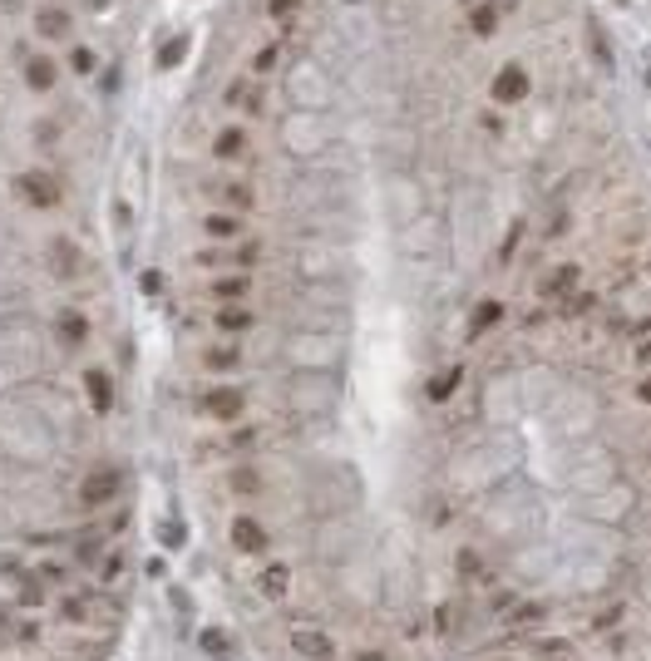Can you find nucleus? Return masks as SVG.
I'll return each mask as SVG.
<instances>
[{"mask_svg": "<svg viewBox=\"0 0 651 661\" xmlns=\"http://www.w3.org/2000/svg\"><path fill=\"white\" fill-rule=\"evenodd\" d=\"M30 25L45 45H65V40H75V10L60 5V0H45V5L30 10Z\"/></svg>", "mask_w": 651, "mask_h": 661, "instance_id": "nucleus-5", "label": "nucleus"}, {"mask_svg": "<svg viewBox=\"0 0 651 661\" xmlns=\"http://www.w3.org/2000/svg\"><path fill=\"white\" fill-rule=\"evenodd\" d=\"M247 149H252V133L243 129V124H227V129H217V139H213V159H217V163H243Z\"/></svg>", "mask_w": 651, "mask_h": 661, "instance_id": "nucleus-12", "label": "nucleus"}, {"mask_svg": "<svg viewBox=\"0 0 651 661\" xmlns=\"http://www.w3.org/2000/svg\"><path fill=\"white\" fill-rule=\"evenodd\" d=\"M227 538H233V548L243 553V558H257V553H267L271 533L261 528L257 519H247V513H237V519H233V528H227Z\"/></svg>", "mask_w": 651, "mask_h": 661, "instance_id": "nucleus-9", "label": "nucleus"}, {"mask_svg": "<svg viewBox=\"0 0 651 661\" xmlns=\"http://www.w3.org/2000/svg\"><path fill=\"white\" fill-rule=\"evenodd\" d=\"M509 617H513V627H523V632H528V627H538L543 617H548V607H543V602H518Z\"/></svg>", "mask_w": 651, "mask_h": 661, "instance_id": "nucleus-29", "label": "nucleus"}, {"mask_svg": "<svg viewBox=\"0 0 651 661\" xmlns=\"http://www.w3.org/2000/svg\"><path fill=\"white\" fill-rule=\"evenodd\" d=\"M159 538L168 543V548H178V543H183V533H178V523H163V533H159Z\"/></svg>", "mask_w": 651, "mask_h": 661, "instance_id": "nucleus-46", "label": "nucleus"}, {"mask_svg": "<svg viewBox=\"0 0 651 661\" xmlns=\"http://www.w3.org/2000/svg\"><path fill=\"white\" fill-rule=\"evenodd\" d=\"M10 193H15L25 207H35V213H50V207L65 203V183H60L55 173H45V168H25V173H15V178H10Z\"/></svg>", "mask_w": 651, "mask_h": 661, "instance_id": "nucleus-1", "label": "nucleus"}, {"mask_svg": "<svg viewBox=\"0 0 651 661\" xmlns=\"http://www.w3.org/2000/svg\"><path fill=\"white\" fill-rule=\"evenodd\" d=\"M139 287H143V291H149V297H159V287H163V277H159V271H143V277H139Z\"/></svg>", "mask_w": 651, "mask_h": 661, "instance_id": "nucleus-43", "label": "nucleus"}, {"mask_svg": "<svg viewBox=\"0 0 651 661\" xmlns=\"http://www.w3.org/2000/svg\"><path fill=\"white\" fill-rule=\"evenodd\" d=\"M252 445H257V429H237V435L227 439V449H233V454H247Z\"/></svg>", "mask_w": 651, "mask_h": 661, "instance_id": "nucleus-39", "label": "nucleus"}, {"mask_svg": "<svg viewBox=\"0 0 651 661\" xmlns=\"http://www.w3.org/2000/svg\"><path fill=\"white\" fill-rule=\"evenodd\" d=\"M203 237H213V243H233V237H243V213H207L203 217Z\"/></svg>", "mask_w": 651, "mask_h": 661, "instance_id": "nucleus-16", "label": "nucleus"}, {"mask_svg": "<svg viewBox=\"0 0 651 661\" xmlns=\"http://www.w3.org/2000/svg\"><path fill=\"white\" fill-rule=\"evenodd\" d=\"M617 5H632V0H617Z\"/></svg>", "mask_w": 651, "mask_h": 661, "instance_id": "nucleus-50", "label": "nucleus"}, {"mask_svg": "<svg viewBox=\"0 0 651 661\" xmlns=\"http://www.w3.org/2000/svg\"><path fill=\"white\" fill-rule=\"evenodd\" d=\"M301 10V0H267V15L271 20H291Z\"/></svg>", "mask_w": 651, "mask_h": 661, "instance_id": "nucleus-37", "label": "nucleus"}, {"mask_svg": "<svg viewBox=\"0 0 651 661\" xmlns=\"http://www.w3.org/2000/svg\"><path fill=\"white\" fill-rule=\"evenodd\" d=\"M35 578L45 583V587H65L69 573H65V563H60V558H40L35 563Z\"/></svg>", "mask_w": 651, "mask_h": 661, "instance_id": "nucleus-31", "label": "nucleus"}, {"mask_svg": "<svg viewBox=\"0 0 651 661\" xmlns=\"http://www.w3.org/2000/svg\"><path fill=\"white\" fill-rule=\"evenodd\" d=\"M291 652L307 656V661H335V642H331V632H316V627H297V632H291Z\"/></svg>", "mask_w": 651, "mask_h": 661, "instance_id": "nucleus-11", "label": "nucleus"}, {"mask_svg": "<svg viewBox=\"0 0 651 661\" xmlns=\"http://www.w3.org/2000/svg\"><path fill=\"white\" fill-rule=\"evenodd\" d=\"M287 587H291V568H287V563H267V568L257 573V592L271 597V602L287 597Z\"/></svg>", "mask_w": 651, "mask_h": 661, "instance_id": "nucleus-17", "label": "nucleus"}, {"mask_svg": "<svg viewBox=\"0 0 651 661\" xmlns=\"http://www.w3.org/2000/svg\"><path fill=\"white\" fill-rule=\"evenodd\" d=\"M499 321H503V301H499V297L479 301V307L469 311V335H474V341H479V335H484V331H493V326H499Z\"/></svg>", "mask_w": 651, "mask_h": 661, "instance_id": "nucleus-20", "label": "nucleus"}, {"mask_svg": "<svg viewBox=\"0 0 651 661\" xmlns=\"http://www.w3.org/2000/svg\"><path fill=\"white\" fill-rule=\"evenodd\" d=\"M10 642H15V647H40V622H35V617H15Z\"/></svg>", "mask_w": 651, "mask_h": 661, "instance_id": "nucleus-30", "label": "nucleus"}, {"mask_svg": "<svg viewBox=\"0 0 651 661\" xmlns=\"http://www.w3.org/2000/svg\"><path fill=\"white\" fill-rule=\"evenodd\" d=\"M89 617H94L89 597H79V592H65V597H60V622H65V627H84Z\"/></svg>", "mask_w": 651, "mask_h": 661, "instance_id": "nucleus-24", "label": "nucleus"}, {"mask_svg": "<svg viewBox=\"0 0 651 661\" xmlns=\"http://www.w3.org/2000/svg\"><path fill=\"white\" fill-rule=\"evenodd\" d=\"M435 627H439V637L454 632V602H439V607H435Z\"/></svg>", "mask_w": 651, "mask_h": 661, "instance_id": "nucleus-38", "label": "nucleus"}, {"mask_svg": "<svg viewBox=\"0 0 651 661\" xmlns=\"http://www.w3.org/2000/svg\"><path fill=\"white\" fill-rule=\"evenodd\" d=\"M79 267H84L79 247L69 243V237H50V271L69 281V277H79Z\"/></svg>", "mask_w": 651, "mask_h": 661, "instance_id": "nucleus-15", "label": "nucleus"}, {"mask_svg": "<svg viewBox=\"0 0 651 661\" xmlns=\"http://www.w3.org/2000/svg\"><path fill=\"white\" fill-rule=\"evenodd\" d=\"M355 661H390V652H381V647H361Z\"/></svg>", "mask_w": 651, "mask_h": 661, "instance_id": "nucleus-45", "label": "nucleus"}, {"mask_svg": "<svg viewBox=\"0 0 651 661\" xmlns=\"http://www.w3.org/2000/svg\"><path fill=\"white\" fill-rule=\"evenodd\" d=\"M213 326L227 335V341H237L243 331H252V311L247 307H217L213 311Z\"/></svg>", "mask_w": 651, "mask_h": 661, "instance_id": "nucleus-18", "label": "nucleus"}, {"mask_svg": "<svg viewBox=\"0 0 651 661\" xmlns=\"http://www.w3.org/2000/svg\"><path fill=\"white\" fill-rule=\"evenodd\" d=\"M528 656L533 661H573V642L568 637H538V642H528Z\"/></svg>", "mask_w": 651, "mask_h": 661, "instance_id": "nucleus-22", "label": "nucleus"}, {"mask_svg": "<svg viewBox=\"0 0 651 661\" xmlns=\"http://www.w3.org/2000/svg\"><path fill=\"white\" fill-rule=\"evenodd\" d=\"M459 385H464V365H445V371H435L425 381V400L429 405H449L459 395Z\"/></svg>", "mask_w": 651, "mask_h": 661, "instance_id": "nucleus-13", "label": "nucleus"}, {"mask_svg": "<svg viewBox=\"0 0 651 661\" xmlns=\"http://www.w3.org/2000/svg\"><path fill=\"white\" fill-rule=\"evenodd\" d=\"M637 361H642V365H651V341H642V345H637Z\"/></svg>", "mask_w": 651, "mask_h": 661, "instance_id": "nucleus-49", "label": "nucleus"}, {"mask_svg": "<svg viewBox=\"0 0 651 661\" xmlns=\"http://www.w3.org/2000/svg\"><path fill=\"white\" fill-rule=\"evenodd\" d=\"M252 297V277L247 271H233V277H213L207 281V301L213 307H247Z\"/></svg>", "mask_w": 651, "mask_h": 661, "instance_id": "nucleus-10", "label": "nucleus"}, {"mask_svg": "<svg viewBox=\"0 0 651 661\" xmlns=\"http://www.w3.org/2000/svg\"><path fill=\"white\" fill-rule=\"evenodd\" d=\"M499 15L503 10L493 5V0H479V5H469V30H474L479 40H489L493 30H499Z\"/></svg>", "mask_w": 651, "mask_h": 661, "instance_id": "nucleus-23", "label": "nucleus"}, {"mask_svg": "<svg viewBox=\"0 0 651 661\" xmlns=\"http://www.w3.org/2000/svg\"><path fill=\"white\" fill-rule=\"evenodd\" d=\"M528 69L518 65V60H509V65H499L493 69V79H489V99L493 104H503V109H513V104H523L528 99Z\"/></svg>", "mask_w": 651, "mask_h": 661, "instance_id": "nucleus-6", "label": "nucleus"}, {"mask_svg": "<svg viewBox=\"0 0 651 661\" xmlns=\"http://www.w3.org/2000/svg\"><path fill=\"white\" fill-rule=\"evenodd\" d=\"M227 104H237V109H247V114H261V84L257 79H233V89H227Z\"/></svg>", "mask_w": 651, "mask_h": 661, "instance_id": "nucleus-21", "label": "nucleus"}, {"mask_svg": "<svg viewBox=\"0 0 651 661\" xmlns=\"http://www.w3.org/2000/svg\"><path fill=\"white\" fill-rule=\"evenodd\" d=\"M223 484H227V494H247L252 499V494H261V469H247L243 464V469H233Z\"/></svg>", "mask_w": 651, "mask_h": 661, "instance_id": "nucleus-26", "label": "nucleus"}, {"mask_svg": "<svg viewBox=\"0 0 651 661\" xmlns=\"http://www.w3.org/2000/svg\"><path fill=\"white\" fill-rule=\"evenodd\" d=\"M60 75H65V60L50 55V50H30V55L20 60V84H25L30 94H55Z\"/></svg>", "mask_w": 651, "mask_h": 661, "instance_id": "nucleus-4", "label": "nucleus"}, {"mask_svg": "<svg viewBox=\"0 0 651 661\" xmlns=\"http://www.w3.org/2000/svg\"><path fill=\"white\" fill-rule=\"evenodd\" d=\"M0 578L20 583V578H25V563H20V558H0Z\"/></svg>", "mask_w": 651, "mask_h": 661, "instance_id": "nucleus-41", "label": "nucleus"}, {"mask_svg": "<svg viewBox=\"0 0 651 661\" xmlns=\"http://www.w3.org/2000/svg\"><path fill=\"white\" fill-rule=\"evenodd\" d=\"M217 197L227 203V213H243V207L257 203V193H252L247 183H223V188H217Z\"/></svg>", "mask_w": 651, "mask_h": 661, "instance_id": "nucleus-28", "label": "nucleus"}, {"mask_svg": "<svg viewBox=\"0 0 651 661\" xmlns=\"http://www.w3.org/2000/svg\"><path fill=\"white\" fill-rule=\"evenodd\" d=\"M65 69H69V75H79V79H89L94 69H99V50H94V45H69Z\"/></svg>", "mask_w": 651, "mask_h": 661, "instance_id": "nucleus-25", "label": "nucleus"}, {"mask_svg": "<svg viewBox=\"0 0 651 661\" xmlns=\"http://www.w3.org/2000/svg\"><path fill=\"white\" fill-rule=\"evenodd\" d=\"M193 262H197V267H217V262H227V252H223V247H203Z\"/></svg>", "mask_w": 651, "mask_h": 661, "instance_id": "nucleus-42", "label": "nucleus"}, {"mask_svg": "<svg viewBox=\"0 0 651 661\" xmlns=\"http://www.w3.org/2000/svg\"><path fill=\"white\" fill-rule=\"evenodd\" d=\"M89 335H94V326H89L84 311H60V317H55V345H60V351L79 355L84 345H89Z\"/></svg>", "mask_w": 651, "mask_h": 661, "instance_id": "nucleus-8", "label": "nucleus"}, {"mask_svg": "<svg viewBox=\"0 0 651 661\" xmlns=\"http://www.w3.org/2000/svg\"><path fill=\"white\" fill-rule=\"evenodd\" d=\"M183 55H188V35L163 40V45H159V55H153V69H178V65H183Z\"/></svg>", "mask_w": 651, "mask_h": 661, "instance_id": "nucleus-27", "label": "nucleus"}, {"mask_svg": "<svg viewBox=\"0 0 651 661\" xmlns=\"http://www.w3.org/2000/svg\"><path fill=\"white\" fill-rule=\"evenodd\" d=\"M577 291H582V267H577V262H563V267H553L548 277L538 281V297L548 301V307H563Z\"/></svg>", "mask_w": 651, "mask_h": 661, "instance_id": "nucleus-7", "label": "nucleus"}, {"mask_svg": "<svg viewBox=\"0 0 651 661\" xmlns=\"http://www.w3.org/2000/svg\"><path fill=\"white\" fill-rule=\"evenodd\" d=\"M617 617H622V607H607V612H597V617H592V627H612Z\"/></svg>", "mask_w": 651, "mask_h": 661, "instance_id": "nucleus-47", "label": "nucleus"}, {"mask_svg": "<svg viewBox=\"0 0 651 661\" xmlns=\"http://www.w3.org/2000/svg\"><path fill=\"white\" fill-rule=\"evenodd\" d=\"M518 237H523V217H513L509 233H503V243H499V267H509V262H513V252H518Z\"/></svg>", "mask_w": 651, "mask_h": 661, "instance_id": "nucleus-34", "label": "nucleus"}, {"mask_svg": "<svg viewBox=\"0 0 651 661\" xmlns=\"http://www.w3.org/2000/svg\"><path fill=\"white\" fill-rule=\"evenodd\" d=\"M10 627H15V617H10V607H0V647L10 642Z\"/></svg>", "mask_w": 651, "mask_h": 661, "instance_id": "nucleus-44", "label": "nucleus"}, {"mask_svg": "<svg viewBox=\"0 0 651 661\" xmlns=\"http://www.w3.org/2000/svg\"><path fill=\"white\" fill-rule=\"evenodd\" d=\"M99 578H104V583H114V578H124V558H119V553H109V558H104V568H99Z\"/></svg>", "mask_w": 651, "mask_h": 661, "instance_id": "nucleus-40", "label": "nucleus"}, {"mask_svg": "<svg viewBox=\"0 0 651 661\" xmlns=\"http://www.w3.org/2000/svg\"><path fill=\"white\" fill-rule=\"evenodd\" d=\"M203 371H217V375L243 371V351H237V345H207V351H203Z\"/></svg>", "mask_w": 651, "mask_h": 661, "instance_id": "nucleus-19", "label": "nucleus"}, {"mask_svg": "<svg viewBox=\"0 0 651 661\" xmlns=\"http://www.w3.org/2000/svg\"><path fill=\"white\" fill-rule=\"evenodd\" d=\"M227 262H233L237 271H247V267H257L261 262V243H237L233 252H227Z\"/></svg>", "mask_w": 651, "mask_h": 661, "instance_id": "nucleus-33", "label": "nucleus"}, {"mask_svg": "<svg viewBox=\"0 0 651 661\" xmlns=\"http://www.w3.org/2000/svg\"><path fill=\"white\" fill-rule=\"evenodd\" d=\"M637 400L651 405V375H642V385H637Z\"/></svg>", "mask_w": 651, "mask_h": 661, "instance_id": "nucleus-48", "label": "nucleus"}, {"mask_svg": "<svg viewBox=\"0 0 651 661\" xmlns=\"http://www.w3.org/2000/svg\"><path fill=\"white\" fill-rule=\"evenodd\" d=\"M197 642H203V652H207V656H227V652H233V642H227L223 627H207V632L197 637Z\"/></svg>", "mask_w": 651, "mask_h": 661, "instance_id": "nucleus-35", "label": "nucleus"}, {"mask_svg": "<svg viewBox=\"0 0 651 661\" xmlns=\"http://www.w3.org/2000/svg\"><path fill=\"white\" fill-rule=\"evenodd\" d=\"M197 415L217 419V425H233V419L247 415V390L243 385H207V390L197 395Z\"/></svg>", "mask_w": 651, "mask_h": 661, "instance_id": "nucleus-3", "label": "nucleus"}, {"mask_svg": "<svg viewBox=\"0 0 651 661\" xmlns=\"http://www.w3.org/2000/svg\"><path fill=\"white\" fill-rule=\"evenodd\" d=\"M40 602H45V583H40L35 573H30V578H20V607H25V612H35Z\"/></svg>", "mask_w": 651, "mask_h": 661, "instance_id": "nucleus-32", "label": "nucleus"}, {"mask_svg": "<svg viewBox=\"0 0 651 661\" xmlns=\"http://www.w3.org/2000/svg\"><path fill=\"white\" fill-rule=\"evenodd\" d=\"M281 60V45H261L257 55H252V75H267V69H277Z\"/></svg>", "mask_w": 651, "mask_h": 661, "instance_id": "nucleus-36", "label": "nucleus"}, {"mask_svg": "<svg viewBox=\"0 0 651 661\" xmlns=\"http://www.w3.org/2000/svg\"><path fill=\"white\" fill-rule=\"evenodd\" d=\"M84 395H89V410L94 415H109L114 410V381H109V371L89 365V371H84Z\"/></svg>", "mask_w": 651, "mask_h": 661, "instance_id": "nucleus-14", "label": "nucleus"}, {"mask_svg": "<svg viewBox=\"0 0 651 661\" xmlns=\"http://www.w3.org/2000/svg\"><path fill=\"white\" fill-rule=\"evenodd\" d=\"M119 489H124V469L99 464V469H89V474L79 479L75 499H79V509H84V513H99V509H109V503L119 499Z\"/></svg>", "mask_w": 651, "mask_h": 661, "instance_id": "nucleus-2", "label": "nucleus"}]
</instances>
